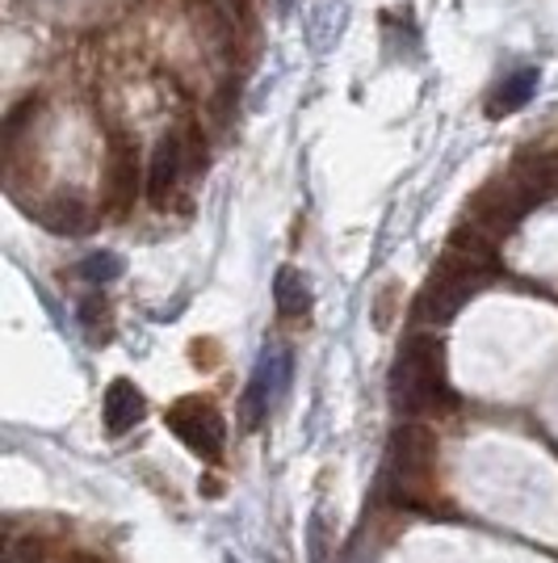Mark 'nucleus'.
<instances>
[{"mask_svg":"<svg viewBox=\"0 0 558 563\" xmlns=\"http://www.w3.org/2000/svg\"><path fill=\"white\" fill-rule=\"evenodd\" d=\"M274 303H278V311L286 320H299V316L311 311V286H306V278L294 265H281L278 269V278H274Z\"/></svg>","mask_w":558,"mask_h":563,"instance_id":"obj_13","label":"nucleus"},{"mask_svg":"<svg viewBox=\"0 0 558 563\" xmlns=\"http://www.w3.org/2000/svg\"><path fill=\"white\" fill-rule=\"evenodd\" d=\"M483 286H488L483 274H475V269H466L458 261L442 257L433 265L428 282H424V290H420L416 316L428 320V324H449V320L462 311V303H470Z\"/></svg>","mask_w":558,"mask_h":563,"instance_id":"obj_3","label":"nucleus"},{"mask_svg":"<svg viewBox=\"0 0 558 563\" xmlns=\"http://www.w3.org/2000/svg\"><path fill=\"white\" fill-rule=\"evenodd\" d=\"M186 168H189L186 140H181V135H164V140L156 143V152H152V165H147V198H152L156 207H164Z\"/></svg>","mask_w":558,"mask_h":563,"instance_id":"obj_7","label":"nucleus"},{"mask_svg":"<svg viewBox=\"0 0 558 563\" xmlns=\"http://www.w3.org/2000/svg\"><path fill=\"white\" fill-rule=\"evenodd\" d=\"M143 412H147V404H143L140 387L131 383V378H114L110 387H105V429L110 433H126V429H135L143 421Z\"/></svg>","mask_w":558,"mask_h":563,"instance_id":"obj_10","label":"nucleus"},{"mask_svg":"<svg viewBox=\"0 0 558 563\" xmlns=\"http://www.w3.org/2000/svg\"><path fill=\"white\" fill-rule=\"evenodd\" d=\"M38 223L55 235H80V232H89L93 214H89V202H85L80 194H55L51 202L38 207Z\"/></svg>","mask_w":558,"mask_h":563,"instance_id":"obj_9","label":"nucleus"},{"mask_svg":"<svg viewBox=\"0 0 558 563\" xmlns=\"http://www.w3.org/2000/svg\"><path fill=\"white\" fill-rule=\"evenodd\" d=\"M140 198V152L135 143L110 140V156H105V207L114 214L131 211V202Z\"/></svg>","mask_w":558,"mask_h":563,"instance_id":"obj_6","label":"nucleus"},{"mask_svg":"<svg viewBox=\"0 0 558 563\" xmlns=\"http://www.w3.org/2000/svg\"><path fill=\"white\" fill-rule=\"evenodd\" d=\"M437 493V433L420 421H399L387 442L382 496L395 509H428Z\"/></svg>","mask_w":558,"mask_h":563,"instance_id":"obj_1","label":"nucleus"},{"mask_svg":"<svg viewBox=\"0 0 558 563\" xmlns=\"http://www.w3.org/2000/svg\"><path fill=\"white\" fill-rule=\"evenodd\" d=\"M118 274H122V257H114V253H93V257L80 261V278L93 282V286H105Z\"/></svg>","mask_w":558,"mask_h":563,"instance_id":"obj_16","label":"nucleus"},{"mask_svg":"<svg viewBox=\"0 0 558 563\" xmlns=\"http://www.w3.org/2000/svg\"><path fill=\"white\" fill-rule=\"evenodd\" d=\"M223 4H227V9H235V13H244V9H248V0H223Z\"/></svg>","mask_w":558,"mask_h":563,"instance_id":"obj_19","label":"nucleus"},{"mask_svg":"<svg viewBox=\"0 0 558 563\" xmlns=\"http://www.w3.org/2000/svg\"><path fill=\"white\" fill-rule=\"evenodd\" d=\"M4 563H43V547L34 539H25V542H18L13 551H9V560Z\"/></svg>","mask_w":558,"mask_h":563,"instance_id":"obj_17","label":"nucleus"},{"mask_svg":"<svg viewBox=\"0 0 558 563\" xmlns=\"http://www.w3.org/2000/svg\"><path fill=\"white\" fill-rule=\"evenodd\" d=\"M525 211H529V198L516 189L512 177H500V181H491L470 198V223L479 232H488L491 240L509 235L525 219Z\"/></svg>","mask_w":558,"mask_h":563,"instance_id":"obj_5","label":"nucleus"},{"mask_svg":"<svg viewBox=\"0 0 558 563\" xmlns=\"http://www.w3.org/2000/svg\"><path fill=\"white\" fill-rule=\"evenodd\" d=\"M391 404L403 417H433L454 408V391L445 383V345L428 332H416L391 366Z\"/></svg>","mask_w":558,"mask_h":563,"instance_id":"obj_2","label":"nucleus"},{"mask_svg":"<svg viewBox=\"0 0 558 563\" xmlns=\"http://www.w3.org/2000/svg\"><path fill=\"white\" fill-rule=\"evenodd\" d=\"M534 93H537V68H516L512 76H504V80L495 85V93L488 97V114L491 118L516 114V110L529 106Z\"/></svg>","mask_w":558,"mask_h":563,"instance_id":"obj_11","label":"nucleus"},{"mask_svg":"<svg viewBox=\"0 0 558 563\" xmlns=\"http://www.w3.org/2000/svg\"><path fill=\"white\" fill-rule=\"evenodd\" d=\"M189 18H193L198 34H202L214 51H227L235 43L232 13H227V9H219L214 0H193V4H189Z\"/></svg>","mask_w":558,"mask_h":563,"instance_id":"obj_12","label":"nucleus"},{"mask_svg":"<svg viewBox=\"0 0 558 563\" xmlns=\"http://www.w3.org/2000/svg\"><path fill=\"white\" fill-rule=\"evenodd\" d=\"M269 383H274V371H269V357L256 362L253 378H248V391H244V429H256V424L269 417Z\"/></svg>","mask_w":558,"mask_h":563,"instance_id":"obj_14","label":"nucleus"},{"mask_svg":"<svg viewBox=\"0 0 558 563\" xmlns=\"http://www.w3.org/2000/svg\"><path fill=\"white\" fill-rule=\"evenodd\" d=\"M164 421H168V429H172L193 454H202V459H219L223 446H227V421H223V412L202 396L177 399Z\"/></svg>","mask_w":558,"mask_h":563,"instance_id":"obj_4","label":"nucleus"},{"mask_svg":"<svg viewBox=\"0 0 558 563\" xmlns=\"http://www.w3.org/2000/svg\"><path fill=\"white\" fill-rule=\"evenodd\" d=\"M509 177L516 181V189L529 198V207H537V202H546V198L558 194V165L550 156L525 152V156H516V165L509 168Z\"/></svg>","mask_w":558,"mask_h":563,"instance_id":"obj_8","label":"nucleus"},{"mask_svg":"<svg viewBox=\"0 0 558 563\" xmlns=\"http://www.w3.org/2000/svg\"><path fill=\"white\" fill-rule=\"evenodd\" d=\"M80 329H85V336H89L93 345H101V341H110V336H114V324H110V303H105L101 295H93V299H85V303H80Z\"/></svg>","mask_w":558,"mask_h":563,"instance_id":"obj_15","label":"nucleus"},{"mask_svg":"<svg viewBox=\"0 0 558 563\" xmlns=\"http://www.w3.org/2000/svg\"><path fill=\"white\" fill-rule=\"evenodd\" d=\"M311 547H315V551H311V563H324V521H320V517L311 521Z\"/></svg>","mask_w":558,"mask_h":563,"instance_id":"obj_18","label":"nucleus"}]
</instances>
